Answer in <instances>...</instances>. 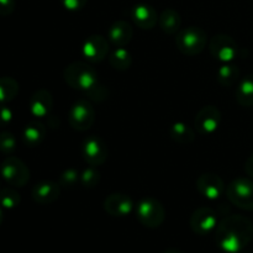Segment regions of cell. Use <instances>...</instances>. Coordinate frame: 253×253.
Wrapping results in <instances>:
<instances>
[{"instance_id": "6da1fadb", "label": "cell", "mask_w": 253, "mask_h": 253, "mask_svg": "<svg viewBox=\"0 0 253 253\" xmlns=\"http://www.w3.org/2000/svg\"><path fill=\"white\" fill-rule=\"evenodd\" d=\"M253 240V222L242 215H230L215 230L217 247L226 253H241Z\"/></svg>"}, {"instance_id": "7a4b0ae2", "label": "cell", "mask_w": 253, "mask_h": 253, "mask_svg": "<svg viewBox=\"0 0 253 253\" xmlns=\"http://www.w3.org/2000/svg\"><path fill=\"white\" fill-rule=\"evenodd\" d=\"M63 77L66 83L71 88L82 90L84 93H86L99 82L95 68L85 62H73L68 64L64 68Z\"/></svg>"}, {"instance_id": "3957f363", "label": "cell", "mask_w": 253, "mask_h": 253, "mask_svg": "<svg viewBox=\"0 0 253 253\" xmlns=\"http://www.w3.org/2000/svg\"><path fill=\"white\" fill-rule=\"evenodd\" d=\"M175 44L184 56H197L207 47L208 35L202 27L188 26L175 35Z\"/></svg>"}, {"instance_id": "277c9868", "label": "cell", "mask_w": 253, "mask_h": 253, "mask_svg": "<svg viewBox=\"0 0 253 253\" xmlns=\"http://www.w3.org/2000/svg\"><path fill=\"white\" fill-rule=\"evenodd\" d=\"M135 214L138 221L148 229H157L166 219V210L162 203L151 197L138 200L135 207Z\"/></svg>"}, {"instance_id": "5b68a950", "label": "cell", "mask_w": 253, "mask_h": 253, "mask_svg": "<svg viewBox=\"0 0 253 253\" xmlns=\"http://www.w3.org/2000/svg\"><path fill=\"white\" fill-rule=\"evenodd\" d=\"M226 197L239 209L253 211V180L239 177L226 187Z\"/></svg>"}, {"instance_id": "8992f818", "label": "cell", "mask_w": 253, "mask_h": 253, "mask_svg": "<svg viewBox=\"0 0 253 253\" xmlns=\"http://www.w3.org/2000/svg\"><path fill=\"white\" fill-rule=\"evenodd\" d=\"M95 121V110L88 99H79L68 111V123L76 131L89 130Z\"/></svg>"}, {"instance_id": "52a82bcc", "label": "cell", "mask_w": 253, "mask_h": 253, "mask_svg": "<svg viewBox=\"0 0 253 253\" xmlns=\"http://www.w3.org/2000/svg\"><path fill=\"white\" fill-rule=\"evenodd\" d=\"M2 178L10 185L16 188L25 187L30 180V170L25 162L15 156H7L0 166Z\"/></svg>"}, {"instance_id": "ba28073f", "label": "cell", "mask_w": 253, "mask_h": 253, "mask_svg": "<svg viewBox=\"0 0 253 253\" xmlns=\"http://www.w3.org/2000/svg\"><path fill=\"white\" fill-rule=\"evenodd\" d=\"M210 54L215 59L224 63H230L237 56V43L231 36L225 34L215 35L209 42Z\"/></svg>"}, {"instance_id": "9c48e42d", "label": "cell", "mask_w": 253, "mask_h": 253, "mask_svg": "<svg viewBox=\"0 0 253 253\" xmlns=\"http://www.w3.org/2000/svg\"><path fill=\"white\" fill-rule=\"evenodd\" d=\"M220 124H221V111L214 105H207L200 109L194 119L197 132L203 136H209L216 132Z\"/></svg>"}, {"instance_id": "30bf717a", "label": "cell", "mask_w": 253, "mask_h": 253, "mask_svg": "<svg viewBox=\"0 0 253 253\" xmlns=\"http://www.w3.org/2000/svg\"><path fill=\"white\" fill-rule=\"evenodd\" d=\"M108 146L98 136H88L82 143V155L88 165L101 166L108 158Z\"/></svg>"}, {"instance_id": "8fae6325", "label": "cell", "mask_w": 253, "mask_h": 253, "mask_svg": "<svg viewBox=\"0 0 253 253\" xmlns=\"http://www.w3.org/2000/svg\"><path fill=\"white\" fill-rule=\"evenodd\" d=\"M190 229L199 236H207L216 230L217 214L210 208H199L190 216Z\"/></svg>"}, {"instance_id": "7c38bea8", "label": "cell", "mask_w": 253, "mask_h": 253, "mask_svg": "<svg viewBox=\"0 0 253 253\" xmlns=\"http://www.w3.org/2000/svg\"><path fill=\"white\" fill-rule=\"evenodd\" d=\"M82 53L91 63L104 61L109 54V40L101 35H91L84 41Z\"/></svg>"}, {"instance_id": "4fadbf2b", "label": "cell", "mask_w": 253, "mask_h": 253, "mask_svg": "<svg viewBox=\"0 0 253 253\" xmlns=\"http://www.w3.org/2000/svg\"><path fill=\"white\" fill-rule=\"evenodd\" d=\"M197 189L200 194L209 200H216L226 193V187L221 178L214 173H204L197 179Z\"/></svg>"}, {"instance_id": "5bb4252c", "label": "cell", "mask_w": 253, "mask_h": 253, "mask_svg": "<svg viewBox=\"0 0 253 253\" xmlns=\"http://www.w3.org/2000/svg\"><path fill=\"white\" fill-rule=\"evenodd\" d=\"M135 209L132 199L123 193H113L104 200V210L110 216L124 217L127 216Z\"/></svg>"}, {"instance_id": "9a60e30c", "label": "cell", "mask_w": 253, "mask_h": 253, "mask_svg": "<svg viewBox=\"0 0 253 253\" xmlns=\"http://www.w3.org/2000/svg\"><path fill=\"white\" fill-rule=\"evenodd\" d=\"M59 194H61L59 183L49 182V180L37 183L31 189L32 200L41 205H47L56 202L59 198Z\"/></svg>"}, {"instance_id": "2e32d148", "label": "cell", "mask_w": 253, "mask_h": 253, "mask_svg": "<svg viewBox=\"0 0 253 253\" xmlns=\"http://www.w3.org/2000/svg\"><path fill=\"white\" fill-rule=\"evenodd\" d=\"M30 113L36 118H46L53 109V96L47 89H39L32 94L29 103Z\"/></svg>"}, {"instance_id": "e0dca14e", "label": "cell", "mask_w": 253, "mask_h": 253, "mask_svg": "<svg viewBox=\"0 0 253 253\" xmlns=\"http://www.w3.org/2000/svg\"><path fill=\"white\" fill-rule=\"evenodd\" d=\"M133 29L126 20H118L108 30V40L115 47H125L131 42Z\"/></svg>"}, {"instance_id": "ac0fdd59", "label": "cell", "mask_w": 253, "mask_h": 253, "mask_svg": "<svg viewBox=\"0 0 253 253\" xmlns=\"http://www.w3.org/2000/svg\"><path fill=\"white\" fill-rule=\"evenodd\" d=\"M158 17L155 7L148 4H137L131 9V19L140 29H153L158 22Z\"/></svg>"}, {"instance_id": "d6986e66", "label": "cell", "mask_w": 253, "mask_h": 253, "mask_svg": "<svg viewBox=\"0 0 253 253\" xmlns=\"http://www.w3.org/2000/svg\"><path fill=\"white\" fill-rule=\"evenodd\" d=\"M46 137V127L40 121H31L22 130V141L27 147H37Z\"/></svg>"}, {"instance_id": "ffe728a7", "label": "cell", "mask_w": 253, "mask_h": 253, "mask_svg": "<svg viewBox=\"0 0 253 253\" xmlns=\"http://www.w3.org/2000/svg\"><path fill=\"white\" fill-rule=\"evenodd\" d=\"M161 30L167 35H177L182 26L180 14L174 9H165L158 17Z\"/></svg>"}, {"instance_id": "44dd1931", "label": "cell", "mask_w": 253, "mask_h": 253, "mask_svg": "<svg viewBox=\"0 0 253 253\" xmlns=\"http://www.w3.org/2000/svg\"><path fill=\"white\" fill-rule=\"evenodd\" d=\"M168 132H169V137L174 142L179 143V145H189L195 138V133L193 128L185 123H182V121H178V123L170 125Z\"/></svg>"}, {"instance_id": "7402d4cb", "label": "cell", "mask_w": 253, "mask_h": 253, "mask_svg": "<svg viewBox=\"0 0 253 253\" xmlns=\"http://www.w3.org/2000/svg\"><path fill=\"white\" fill-rule=\"evenodd\" d=\"M236 101L241 106H253V74L244 77L236 88Z\"/></svg>"}, {"instance_id": "603a6c76", "label": "cell", "mask_w": 253, "mask_h": 253, "mask_svg": "<svg viewBox=\"0 0 253 253\" xmlns=\"http://www.w3.org/2000/svg\"><path fill=\"white\" fill-rule=\"evenodd\" d=\"M109 63L118 71H127L132 64V56L124 47H116L109 56Z\"/></svg>"}, {"instance_id": "cb8c5ba5", "label": "cell", "mask_w": 253, "mask_h": 253, "mask_svg": "<svg viewBox=\"0 0 253 253\" xmlns=\"http://www.w3.org/2000/svg\"><path fill=\"white\" fill-rule=\"evenodd\" d=\"M20 90L19 83L11 77H0V104L14 100Z\"/></svg>"}, {"instance_id": "d4e9b609", "label": "cell", "mask_w": 253, "mask_h": 253, "mask_svg": "<svg viewBox=\"0 0 253 253\" xmlns=\"http://www.w3.org/2000/svg\"><path fill=\"white\" fill-rule=\"evenodd\" d=\"M240 78V69L239 67L231 63H225L217 69L216 79L220 85L222 86H231L239 81Z\"/></svg>"}, {"instance_id": "484cf974", "label": "cell", "mask_w": 253, "mask_h": 253, "mask_svg": "<svg viewBox=\"0 0 253 253\" xmlns=\"http://www.w3.org/2000/svg\"><path fill=\"white\" fill-rule=\"evenodd\" d=\"M21 202V197L19 193L11 187H6L0 189V205L4 209H14Z\"/></svg>"}, {"instance_id": "4316f807", "label": "cell", "mask_w": 253, "mask_h": 253, "mask_svg": "<svg viewBox=\"0 0 253 253\" xmlns=\"http://www.w3.org/2000/svg\"><path fill=\"white\" fill-rule=\"evenodd\" d=\"M99 183H100V173L93 166L81 173V184L84 188H95Z\"/></svg>"}, {"instance_id": "83f0119b", "label": "cell", "mask_w": 253, "mask_h": 253, "mask_svg": "<svg viewBox=\"0 0 253 253\" xmlns=\"http://www.w3.org/2000/svg\"><path fill=\"white\" fill-rule=\"evenodd\" d=\"M16 150V138L9 131L0 132V152L11 156Z\"/></svg>"}, {"instance_id": "f1b7e54d", "label": "cell", "mask_w": 253, "mask_h": 253, "mask_svg": "<svg viewBox=\"0 0 253 253\" xmlns=\"http://www.w3.org/2000/svg\"><path fill=\"white\" fill-rule=\"evenodd\" d=\"M81 183V173L74 168H68L59 177V185L62 188H74Z\"/></svg>"}, {"instance_id": "f546056e", "label": "cell", "mask_w": 253, "mask_h": 253, "mask_svg": "<svg viewBox=\"0 0 253 253\" xmlns=\"http://www.w3.org/2000/svg\"><path fill=\"white\" fill-rule=\"evenodd\" d=\"M85 94L88 95V98L90 99V100L96 101V103H101V101L108 99L109 91L105 86L101 85V84L98 82V83H96L93 88L89 89Z\"/></svg>"}, {"instance_id": "4dcf8cb0", "label": "cell", "mask_w": 253, "mask_h": 253, "mask_svg": "<svg viewBox=\"0 0 253 253\" xmlns=\"http://www.w3.org/2000/svg\"><path fill=\"white\" fill-rule=\"evenodd\" d=\"M12 119H14V111L11 108L6 105V104H0V126L4 127L11 124Z\"/></svg>"}, {"instance_id": "1f68e13d", "label": "cell", "mask_w": 253, "mask_h": 253, "mask_svg": "<svg viewBox=\"0 0 253 253\" xmlns=\"http://www.w3.org/2000/svg\"><path fill=\"white\" fill-rule=\"evenodd\" d=\"M61 2L68 11H79L85 6L88 0H61Z\"/></svg>"}, {"instance_id": "d6a6232c", "label": "cell", "mask_w": 253, "mask_h": 253, "mask_svg": "<svg viewBox=\"0 0 253 253\" xmlns=\"http://www.w3.org/2000/svg\"><path fill=\"white\" fill-rule=\"evenodd\" d=\"M16 7L15 0H0V16H9Z\"/></svg>"}, {"instance_id": "836d02e7", "label": "cell", "mask_w": 253, "mask_h": 253, "mask_svg": "<svg viewBox=\"0 0 253 253\" xmlns=\"http://www.w3.org/2000/svg\"><path fill=\"white\" fill-rule=\"evenodd\" d=\"M245 170H246L249 177L253 178V153L247 158L246 163H245Z\"/></svg>"}, {"instance_id": "e575fe53", "label": "cell", "mask_w": 253, "mask_h": 253, "mask_svg": "<svg viewBox=\"0 0 253 253\" xmlns=\"http://www.w3.org/2000/svg\"><path fill=\"white\" fill-rule=\"evenodd\" d=\"M162 253H184V252L179 251V250H175V249H168V250H166V251H163Z\"/></svg>"}, {"instance_id": "d590c367", "label": "cell", "mask_w": 253, "mask_h": 253, "mask_svg": "<svg viewBox=\"0 0 253 253\" xmlns=\"http://www.w3.org/2000/svg\"><path fill=\"white\" fill-rule=\"evenodd\" d=\"M2 221H4V212H2L1 207H0V226H1Z\"/></svg>"}, {"instance_id": "8d00e7d4", "label": "cell", "mask_w": 253, "mask_h": 253, "mask_svg": "<svg viewBox=\"0 0 253 253\" xmlns=\"http://www.w3.org/2000/svg\"><path fill=\"white\" fill-rule=\"evenodd\" d=\"M241 253H250V252H244V251H242Z\"/></svg>"}]
</instances>
